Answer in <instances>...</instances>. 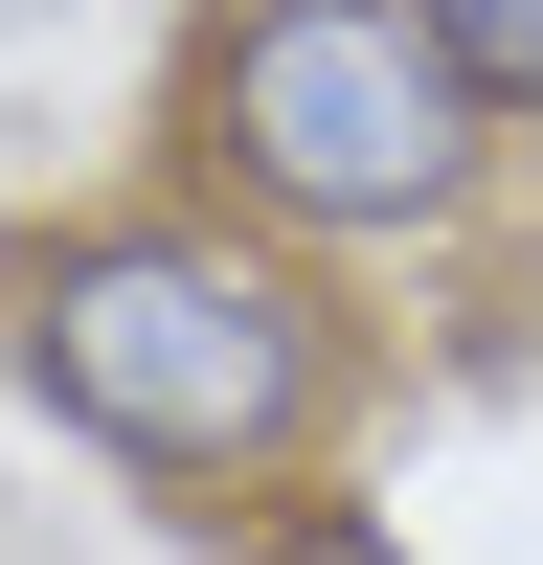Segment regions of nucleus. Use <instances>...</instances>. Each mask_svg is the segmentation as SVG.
I'll list each match as a JSON object with an SVG mask.
<instances>
[{"instance_id": "nucleus-1", "label": "nucleus", "mask_w": 543, "mask_h": 565, "mask_svg": "<svg viewBox=\"0 0 543 565\" xmlns=\"http://www.w3.org/2000/svg\"><path fill=\"white\" fill-rule=\"evenodd\" d=\"M0 340H23V385H45L68 452H114V476H159V498H226V521L295 498L317 452H340V407H362L340 271L272 249V226H226L204 181L45 226V249L0 271Z\"/></svg>"}, {"instance_id": "nucleus-2", "label": "nucleus", "mask_w": 543, "mask_h": 565, "mask_svg": "<svg viewBox=\"0 0 543 565\" xmlns=\"http://www.w3.org/2000/svg\"><path fill=\"white\" fill-rule=\"evenodd\" d=\"M159 136L226 226L272 249H453L498 204V114L453 90V45L407 0H204L159 68Z\"/></svg>"}, {"instance_id": "nucleus-3", "label": "nucleus", "mask_w": 543, "mask_h": 565, "mask_svg": "<svg viewBox=\"0 0 543 565\" xmlns=\"http://www.w3.org/2000/svg\"><path fill=\"white\" fill-rule=\"evenodd\" d=\"M407 23L453 45V90H476L498 136H543V0H407Z\"/></svg>"}, {"instance_id": "nucleus-4", "label": "nucleus", "mask_w": 543, "mask_h": 565, "mask_svg": "<svg viewBox=\"0 0 543 565\" xmlns=\"http://www.w3.org/2000/svg\"><path fill=\"white\" fill-rule=\"evenodd\" d=\"M249 565H430V543H407L385 498H317L295 476V498H249Z\"/></svg>"}]
</instances>
